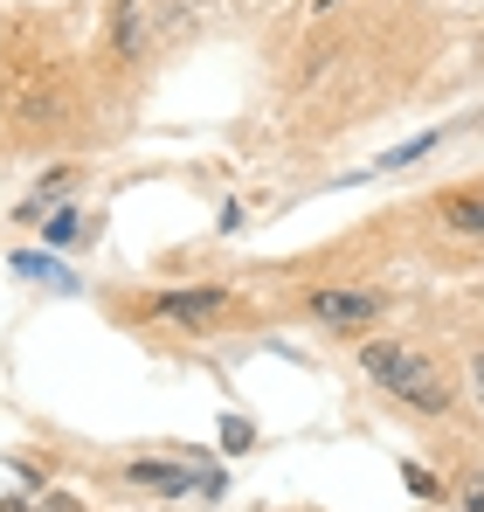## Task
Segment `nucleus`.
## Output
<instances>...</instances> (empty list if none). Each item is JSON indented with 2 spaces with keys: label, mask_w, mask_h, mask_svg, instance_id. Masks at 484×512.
<instances>
[{
  "label": "nucleus",
  "mask_w": 484,
  "mask_h": 512,
  "mask_svg": "<svg viewBox=\"0 0 484 512\" xmlns=\"http://www.w3.org/2000/svg\"><path fill=\"white\" fill-rule=\"evenodd\" d=\"M360 367H367V381L374 388H388L402 409H422V416H443L450 409V374L429 360V353H415V346H395V340H374L360 346Z\"/></svg>",
  "instance_id": "f257e3e1"
},
{
  "label": "nucleus",
  "mask_w": 484,
  "mask_h": 512,
  "mask_svg": "<svg viewBox=\"0 0 484 512\" xmlns=\"http://www.w3.org/2000/svg\"><path fill=\"white\" fill-rule=\"evenodd\" d=\"M125 478L139 485V492H160V499H180V492H222V478L208 471H187V464H160V457H139V464H125Z\"/></svg>",
  "instance_id": "f03ea898"
},
{
  "label": "nucleus",
  "mask_w": 484,
  "mask_h": 512,
  "mask_svg": "<svg viewBox=\"0 0 484 512\" xmlns=\"http://www.w3.org/2000/svg\"><path fill=\"white\" fill-rule=\"evenodd\" d=\"M312 319L319 326H374L381 319V291H312Z\"/></svg>",
  "instance_id": "7ed1b4c3"
},
{
  "label": "nucleus",
  "mask_w": 484,
  "mask_h": 512,
  "mask_svg": "<svg viewBox=\"0 0 484 512\" xmlns=\"http://www.w3.org/2000/svg\"><path fill=\"white\" fill-rule=\"evenodd\" d=\"M222 305H229L222 291H166V298H153V312H160V319H173V326H187V333H201Z\"/></svg>",
  "instance_id": "20e7f679"
},
{
  "label": "nucleus",
  "mask_w": 484,
  "mask_h": 512,
  "mask_svg": "<svg viewBox=\"0 0 484 512\" xmlns=\"http://www.w3.org/2000/svg\"><path fill=\"white\" fill-rule=\"evenodd\" d=\"M436 215H443V229L478 236V243H484V187H457V194H443V201H436Z\"/></svg>",
  "instance_id": "39448f33"
},
{
  "label": "nucleus",
  "mask_w": 484,
  "mask_h": 512,
  "mask_svg": "<svg viewBox=\"0 0 484 512\" xmlns=\"http://www.w3.org/2000/svg\"><path fill=\"white\" fill-rule=\"evenodd\" d=\"M111 42H118L125 63L146 56V0H118V7H111Z\"/></svg>",
  "instance_id": "423d86ee"
},
{
  "label": "nucleus",
  "mask_w": 484,
  "mask_h": 512,
  "mask_svg": "<svg viewBox=\"0 0 484 512\" xmlns=\"http://www.w3.org/2000/svg\"><path fill=\"white\" fill-rule=\"evenodd\" d=\"M42 236H49V243H83V236H90V222H83L77 208H56V215L42 222Z\"/></svg>",
  "instance_id": "0eeeda50"
},
{
  "label": "nucleus",
  "mask_w": 484,
  "mask_h": 512,
  "mask_svg": "<svg viewBox=\"0 0 484 512\" xmlns=\"http://www.w3.org/2000/svg\"><path fill=\"white\" fill-rule=\"evenodd\" d=\"M422 153H436V132H422V139H408V146H395V153H381L374 160V173H395V167H415Z\"/></svg>",
  "instance_id": "6e6552de"
},
{
  "label": "nucleus",
  "mask_w": 484,
  "mask_h": 512,
  "mask_svg": "<svg viewBox=\"0 0 484 512\" xmlns=\"http://www.w3.org/2000/svg\"><path fill=\"white\" fill-rule=\"evenodd\" d=\"M14 277H42V284H70L56 256H35V250H21V256H14Z\"/></svg>",
  "instance_id": "1a4fd4ad"
},
{
  "label": "nucleus",
  "mask_w": 484,
  "mask_h": 512,
  "mask_svg": "<svg viewBox=\"0 0 484 512\" xmlns=\"http://www.w3.org/2000/svg\"><path fill=\"white\" fill-rule=\"evenodd\" d=\"M222 450H229V457H242V450H256V429L242 423V416H222Z\"/></svg>",
  "instance_id": "9d476101"
},
{
  "label": "nucleus",
  "mask_w": 484,
  "mask_h": 512,
  "mask_svg": "<svg viewBox=\"0 0 484 512\" xmlns=\"http://www.w3.org/2000/svg\"><path fill=\"white\" fill-rule=\"evenodd\" d=\"M402 485L415 492V499H436V478H429L422 464H402Z\"/></svg>",
  "instance_id": "9b49d317"
},
{
  "label": "nucleus",
  "mask_w": 484,
  "mask_h": 512,
  "mask_svg": "<svg viewBox=\"0 0 484 512\" xmlns=\"http://www.w3.org/2000/svg\"><path fill=\"white\" fill-rule=\"evenodd\" d=\"M457 512H484V471L464 485V492H457Z\"/></svg>",
  "instance_id": "f8f14e48"
},
{
  "label": "nucleus",
  "mask_w": 484,
  "mask_h": 512,
  "mask_svg": "<svg viewBox=\"0 0 484 512\" xmlns=\"http://www.w3.org/2000/svg\"><path fill=\"white\" fill-rule=\"evenodd\" d=\"M35 512H83L70 492H49V499H35Z\"/></svg>",
  "instance_id": "ddd939ff"
},
{
  "label": "nucleus",
  "mask_w": 484,
  "mask_h": 512,
  "mask_svg": "<svg viewBox=\"0 0 484 512\" xmlns=\"http://www.w3.org/2000/svg\"><path fill=\"white\" fill-rule=\"evenodd\" d=\"M471 395L484 402V353H478V367H471Z\"/></svg>",
  "instance_id": "4468645a"
},
{
  "label": "nucleus",
  "mask_w": 484,
  "mask_h": 512,
  "mask_svg": "<svg viewBox=\"0 0 484 512\" xmlns=\"http://www.w3.org/2000/svg\"><path fill=\"white\" fill-rule=\"evenodd\" d=\"M0 512H28V499H7V506H0Z\"/></svg>",
  "instance_id": "2eb2a0df"
},
{
  "label": "nucleus",
  "mask_w": 484,
  "mask_h": 512,
  "mask_svg": "<svg viewBox=\"0 0 484 512\" xmlns=\"http://www.w3.org/2000/svg\"><path fill=\"white\" fill-rule=\"evenodd\" d=\"M319 7H339V0H319Z\"/></svg>",
  "instance_id": "dca6fc26"
}]
</instances>
